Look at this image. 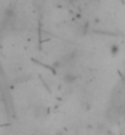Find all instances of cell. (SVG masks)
Returning a JSON list of instances; mask_svg holds the SVG:
<instances>
[{"label":"cell","mask_w":125,"mask_h":135,"mask_svg":"<svg viewBox=\"0 0 125 135\" xmlns=\"http://www.w3.org/2000/svg\"><path fill=\"white\" fill-rule=\"evenodd\" d=\"M119 52H120V47H119V44H117V43H113V44H111V47H109V53H111L112 57L118 55Z\"/></svg>","instance_id":"7a4b0ae2"},{"label":"cell","mask_w":125,"mask_h":135,"mask_svg":"<svg viewBox=\"0 0 125 135\" xmlns=\"http://www.w3.org/2000/svg\"><path fill=\"white\" fill-rule=\"evenodd\" d=\"M14 15H15V11L12 10V9H6V10H5V16H6V17L11 18Z\"/></svg>","instance_id":"3957f363"},{"label":"cell","mask_w":125,"mask_h":135,"mask_svg":"<svg viewBox=\"0 0 125 135\" xmlns=\"http://www.w3.org/2000/svg\"><path fill=\"white\" fill-rule=\"evenodd\" d=\"M63 79H64V81L66 82V84H72V82L76 81L77 76H76L75 74H72V73H68V74H65L64 76H63Z\"/></svg>","instance_id":"6da1fadb"}]
</instances>
